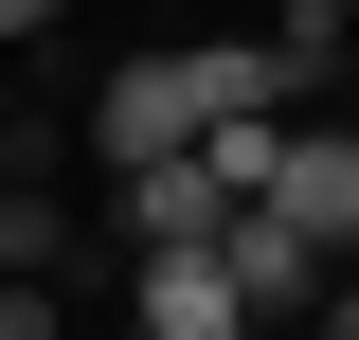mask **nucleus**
<instances>
[{
	"label": "nucleus",
	"instance_id": "obj_1",
	"mask_svg": "<svg viewBox=\"0 0 359 340\" xmlns=\"http://www.w3.org/2000/svg\"><path fill=\"white\" fill-rule=\"evenodd\" d=\"M108 304H126L144 340H233V323H252V287H233L216 233H126V287H108Z\"/></svg>",
	"mask_w": 359,
	"mask_h": 340
},
{
	"label": "nucleus",
	"instance_id": "obj_3",
	"mask_svg": "<svg viewBox=\"0 0 359 340\" xmlns=\"http://www.w3.org/2000/svg\"><path fill=\"white\" fill-rule=\"evenodd\" d=\"M216 251H233V287H252V323H306V304H323V269H341L306 215H269V197H233V233H216Z\"/></svg>",
	"mask_w": 359,
	"mask_h": 340
},
{
	"label": "nucleus",
	"instance_id": "obj_6",
	"mask_svg": "<svg viewBox=\"0 0 359 340\" xmlns=\"http://www.w3.org/2000/svg\"><path fill=\"white\" fill-rule=\"evenodd\" d=\"M0 108H18V90H0Z\"/></svg>",
	"mask_w": 359,
	"mask_h": 340
},
{
	"label": "nucleus",
	"instance_id": "obj_7",
	"mask_svg": "<svg viewBox=\"0 0 359 340\" xmlns=\"http://www.w3.org/2000/svg\"><path fill=\"white\" fill-rule=\"evenodd\" d=\"M341 18H359V0H341Z\"/></svg>",
	"mask_w": 359,
	"mask_h": 340
},
{
	"label": "nucleus",
	"instance_id": "obj_4",
	"mask_svg": "<svg viewBox=\"0 0 359 340\" xmlns=\"http://www.w3.org/2000/svg\"><path fill=\"white\" fill-rule=\"evenodd\" d=\"M0 269H90L72 197H54V162H18V179H0ZM90 287H108V269H90Z\"/></svg>",
	"mask_w": 359,
	"mask_h": 340
},
{
	"label": "nucleus",
	"instance_id": "obj_5",
	"mask_svg": "<svg viewBox=\"0 0 359 340\" xmlns=\"http://www.w3.org/2000/svg\"><path fill=\"white\" fill-rule=\"evenodd\" d=\"M36 36H54V0H0V54H36Z\"/></svg>",
	"mask_w": 359,
	"mask_h": 340
},
{
	"label": "nucleus",
	"instance_id": "obj_2",
	"mask_svg": "<svg viewBox=\"0 0 359 340\" xmlns=\"http://www.w3.org/2000/svg\"><path fill=\"white\" fill-rule=\"evenodd\" d=\"M72 143H90V162H162V143H198V54H180V36H162V54H108V90H90Z\"/></svg>",
	"mask_w": 359,
	"mask_h": 340
}]
</instances>
